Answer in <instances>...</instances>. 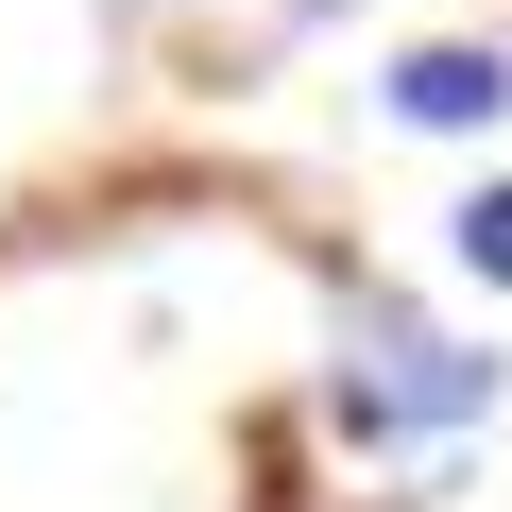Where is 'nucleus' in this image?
<instances>
[{"label":"nucleus","mask_w":512,"mask_h":512,"mask_svg":"<svg viewBox=\"0 0 512 512\" xmlns=\"http://www.w3.org/2000/svg\"><path fill=\"white\" fill-rule=\"evenodd\" d=\"M325 410H342V444L461 427V410H495V359H478V342H427L410 308H359V325H342V376H325Z\"/></svg>","instance_id":"nucleus-1"},{"label":"nucleus","mask_w":512,"mask_h":512,"mask_svg":"<svg viewBox=\"0 0 512 512\" xmlns=\"http://www.w3.org/2000/svg\"><path fill=\"white\" fill-rule=\"evenodd\" d=\"M393 120H427V137H495V120H512V52H478V35L393 52Z\"/></svg>","instance_id":"nucleus-2"},{"label":"nucleus","mask_w":512,"mask_h":512,"mask_svg":"<svg viewBox=\"0 0 512 512\" xmlns=\"http://www.w3.org/2000/svg\"><path fill=\"white\" fill-rule=\"evenodd\" d=\"M444 256H461V274H478V291H512V171L444 205Z\"/></svg>","instance_id":"nucleus-3"}]
</instances>
